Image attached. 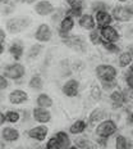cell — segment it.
<instances>
[{
    "instance_id": "obj_1",
    "label": "cell",
    "mask_w": 133,
    "mask_h": 149,
    "mask_svg": "<svg viewBox=\"0 0 133 149\" xmlns=\"http://www.w3.org/2000/svg\"><path fill=\"white\" fill-rule=\"evenodd\" d=\"M118 131V126H116L115 121L114 120H104L96 126L95 129V134L97 138H104V139H109L110 136H113L114 134H116Z\"/></svg>"
},
{
    "instance_id": "obj_2",
    "label": "cell",
    "mask_w": 133,
    "mask_h": 149,
    "mask_svg": "<svg viewBox=\"0 0 133 149\" xmlns=\"http://www.w3.org/2000/svg\"><path fill=\"white\" fill-rule=\"evenodd\" d=\"M95 73L100 81H114L118 76V70L111 64H99L95 68Z\"/></svg>"
},
{
    "instance_id": "obj_3",
    "label": "cell",
    "mask_w": 133,
    "mask_h": 149,
    "mask_svg": "<svg viewBox=\"0 0 133 149\" xmlns=\"http://www.w3.org/2000/svg\"><path fill=\"white\" fill-rule=\"evenodd\" d=\"M31 24V18L30 17H14L8 19L7 22V30L10 33H18L26 30Z\"/></svg>"
},
{
    "instance_id": "obj_4",
    "label": "cell",
    "mask_w": 133,
    "mask_h": 149,
    "mask_svg": "<svg viewBox=\"0 0 133 149\" xmlns=\"http://www.w3.org/2000/svg\"><path fill=\"white\" fill-rule=\"evenodd\" d=\"M111 14L116 22H129L133 18V5H116Z\"/></svg>"
},
{
    "instance_id": "obj_5",
    "label": "cell",
    "mask_w": 133,
    "mask_h": 149,
    "mask_svg": "<svg viewBox=\"0 0 133 149\" xmlns=\"http://www.w3.org/2000/svg\"><path fill=\"white\" fill-rule=\"evenodd\" d=\"M3 74L9 80L18 81L26 74V67L23 64L18 63V62H14L13 64H9V66L5 67V70L3 71Z\"/></svg>"
},
{
    "instance_id": "obj_6",
    "label": "cell",
    "mask_w": 133,
    "mask_h": 149,
    "mask_svg": "<svg viewBox=\"0 0 133 149\" xmlns=\"http://www.w3.org/2000/svg\"><path fill=\"white\" fill-rule=\"evenodd\" d=\"M63 42L65 44L68 48L73 49L76 52L83 53L86 52V41L82 36L79 35H69L65 39H63Z\"/></svg>"
},
{
    "instance_id": "obj_7",
    "label": "cell",
    "mask_w": 133,
    "mask_h": 149,
    "mask_svg": "<svg viewBox=\"0 0 133 149\" xmlns=\"http://www.w3.org/2000/svg\"><path fill=\"white\" fill-rule=\"evenodd\" d=\"M32 118L33 121L39 122L40 125H46L51 121V112L48 108L35 107L32 109Z\"/></svg>"
},
{
    "instance_id": "obj_8",
    "label": "cell",
    "mask_w": 133,
    "mask_h": 149,
    "mask_svg": "<svg viewBox=\"0 0 133 149\" xmlns=\"http://www.w3.org/2000/svg\"><path fill=\"white\" fill-rule=\"evenodd\" d=\"M49 134V129L48 126L45 125H39V126H33L27 131V135H28L30 139L36 141H44L46 139V136Z\"/></svg>"
},
{
    "instance_id": "obj_9",
    "label": "cell",
    "mask_w": 133,
    "mask_h": 149,
    "mask_svg": "<svg viewBox=\"0 0 133 149\" xmlns=\"http://www.w3.org/2000/svg\"><path fill=\"white\" fill-rule=\"evenodd\" d=\"M35 39L40 42H48L51 40L52 37V31L51 27L48 23H41L35 31Z\"/></svg>"
},
{
    "instance_id": "obj_10",
    "label": "cell",
    "mask_w": 133,
    "mask_h": 149,
    "mask_svg": "<svg viewBox=\"0 0 133 149\" xmlns=\"http://www.w3.org/2000/svg\"><path fill=\"white\" fill-rule=\"evenodd\" d=\"M63 94L68 98H74L78 95L79 93V82L76 79H69L63 84V88H61Z\"/></svg>"
},
{
    "instance_id": "obj_11",
    "label": "cell",
    "mask_w": 133,
    "mask_h": 149,
    "mask_svg": "<svg viewBox=\"0 0 133 149\" xmlns=\"http://www.w3.org/2000/svg\"><path fill=\"white\" fill-rule=\"evenodd\" d=\"M100 35H101V39L105 40V41H109V42H118L119 39H120V33L118 32V30L115 27L110 26H105V27H101L100 30Z\"/></svg>"
},
{
    "instance_id": "obj_12",
    "label": "cell",
    "mask_w": 133,
    "mask_h": 149,
    "mask_svg": "<svg viewBox=\"0 0 133 149\" xmlns=\"http://www.w3.org/2000/svg\"><path fill=\"white\" fill-rule=\"evenodd\" d=\"M8 99H9V103L10 104L21 105V104H24L28 100V94L22 89H15L8 95Z\"/></svg>"
},
{
    "instance_id": "obj_13",
    "label": "cell",
    "mask_w": 133,
    "mask_h": 149,
    "mask_svg": "<svg viewBox=\"0 0 133 149\" xmlns=\"http://www.w3.org/2000/svg\"><path fill=\"white\" fill-rule=\"evenodd\" d=\"M74 29V18L70 15H67L63 18V21L59 24V36L61 39H65L69 36V32Z\"/></svg>"
},
{
    "instance_id": "obj_14",
    "label": "cell",
    "mask_w": 133,
    "mask_h": 149,
    "mask_svg": "<svg viewBox=\"0 0 133 149\" xmlns=\"http://www.w3.org/2000/svg\"><path fill=\"white\" fill-rule=\"evenodd\" d=\"M35 12L39 15L46 17V15H50L55 12V7L51 4L49 0H40L36 3L35 5Z\"/></svg>"
},
{
    "instance_id": "obj_15",
    "label": "cell",
    "mask_w": 133,
    "mask_h": 149,
    "mask_svg": "<svg viewBox=\"0 0 133 149\" xmlns=\"http://www.w3.org/2000/svg\"><path fill=\"white\" fill-rule=\"evenodd\" d=\"M109 99L111 104H113L114 109H119V108L123 107V104H125V95L123 90H119V89L113 90L109 95Z\"/></svg>"
},
{
    "instance_id": "obj_16",
    "label": "cell",
    "mask_w": 133,
    "mask_h": 149,
    "mask_svg": "<svg viewBox=\"0 0 133 149\" xmlns=\"http://www.w3.org/2000/svg\"><path fill=\"white\" fill-rule=\"evenodd\" d=\"M95 19H96L97 26L101 29V27H105V26H110L113 23L114 18H113V14L109 10H101L95 13Z\"/></svg>"
},
{
    "instance_id": "obj_17",
    "label": "cell",
    "mask_w": 133,
    "mask_h": 149,
    "mask_svg": "<svg viewBox=\"0 0 133 149\" xmlns=\"http://www.w3.org/2000/svg\"><path fill=\"white\" fill-rule=\"evenodd\" d=\"M78 24L82 27V29L87 30V31H92L96 27V19L92 14L90 13H83L81 18H78Z\"/></svg>"
},
{
    "instance_id": "obj_18",
    "label": "cell",
    "mask_w": 133,
    "mask_h": 149,
    "mask_svg": "<svg viewBox=\"0 0 133 149\" xmlns=\"http://www.w3.org/2000/svg\"><path fill=\"white\" fill-rule=\"evenodd\" d=\"M106 117V112H105L103 108H95L94 111L90 113L88 116V126H92V125H99V123L101 122V121L106 120L105 118Z\"/></svg>"
},
{
    "instance_id": "obj_19",
    "label": "cell",
    "mask_w": 133,
    "mask_h": 149,
    "mask_svg": "<svg viewBox=\"0 0 133 149\" xmlns=\"http://www.w3.org/2000/svg\"><path fill=\"white\" fill-rule=\"evenodd\" d=\"M19 131H18L15 127H4L1 130V139L5 141H9V143H14L19 139Z\"/></svg>"
},
{
    "instance_id": "obj_20",
    "label": "cell",
    "mask_w": 133,
    "mask_h": 149,
    "mask_svg": "<svg viewBox=\"0 0 133 149\" xmlns=\"http://www.w3.org/2000/svg\"><path fill=\"white\" fill-rule=\"evenodd\" d=\"M87 126H88V123L86 122V121L77 120V121H74L72 125L69 126V134H72V135H81V134H83V132L86 131Z\"/></svg>"
},
{
    "instance_id": "obj_21",
    "label": "cell",
    "mask_w": 133,
    "mask_h": 149,
    "mask_svg": "<svg viewBox=\"0 0 133 149\" xmlns=\"http://www.w3.org/2000/svg\"><path fill=\"white\" fill-rule=\"evenodd\" d=\"M9 53H10V55L14 58L15 61H19L21 58L23 57L24 46L22 45L21 41H14L13 44L9 46Z\"/></svg>"
},
{
    "instance_id": "obj_22",
    "label": "cell",
    "mask_w": 133,
    "mask_h": 149,
    "mask_svg": "<svg viewBox=\"0 0 133 149\" xmlns=\"http://www.w3.org/2000/svg\"><path fill=\"white\" fill-rule=\"evenodd\" d=\"M133 63V57H132V54L129 53L128 50H125V52H122L119 54V58H118V64H119V67L120 68H127Z\"/></svg>"
},
{
    "instance_id": "obj_23",
    "label": "cell",
    "mask_w": 133,
    "mask_h": 149,
    "mask_svg": "<svg viewBox=\"0 0 133 149\" xmlns=\"http://www.w3.org/2000/svg\"><path fill=\"white\" fill-rule=\"evenodd\" d=\"M54 136L57 138V140L59 141L60 147L63 149H68L69 147H72V140H70L69 135H68L65 131H58Z\"/></svg>"
},
{
    "instance_id": "obj_24",
    "label": "cell",
    "mask_w": 133,
    "mask_h": 149,
    "mask_svg": "<svg viewBox=\"0 0 133 149\" xmlns=\"http://www.w3.org/2000/svg\"><path fill=\"white\" fill-rule=\"evenodd\" d=\"M36 104L37 107H41V108H51L52 104H54V102H52V99L49 97L48 94H45V93H41V94L39 95V97L36 98Z\"/></svg>"
},
{
    "instance_id": "obj_25",
    "label": "cell",
    "mask_w": 133,
    "mask_h": 149,
    "mask_svg": "<svg viewBox=\"0 0 133 149\" xmlns=\"http://www.w3.org/2000/svg\"><path fill=\"white\" fill-rule=\"evenodd\" d=\"M28 86L32 90H41L44 88V80H42V77L40 74H35V76H32L30 79Z\"/></svg>"
},
{
    "instance_id": "obj_26",
    "label": "cell",
    "mask_w": 133,
    "mask_h": 149,
    "mask_svg": "<svg viewBox=\"0 0 133 149\" xmlns=\"http://www.w3.org/2000/svg\"><path fill=\"white\" fill-rule=\"evenodd\" d=\"M42 49H44V46H42L41 44H33L28 49V52H27V59H28V61L36 59V58L39 57L40 54H41Z\"/></svg>"
},
{
    "instance_id": "obj_27",
    "label": "cell",
    "mask_w": 133,
    "mask_h": 149,
    "mask_svg": "<svg viewBox=\"0 0 133 149\" xmlns=\"http://www.w3.org/2000/svg\"><path fill=\"white\" fill-rule=\"evenodd\" d=\"M76 145L79 149H97L95 143H92L91 140H88L86 138H78L76 140Z\"/></svg>"
},
{
    "instance_id": "obj_28",
    "label": "cell",
    "mask_w": 133,
    "mask_h": 149,
    "mask_svg": "<svg viewBox=\"0 0 133 149\" xmlns=\"http://www.w3.org/2000/svg\"><path fill=\"white\" fill-rule=\"evenodd\" d=\"M115 149H131V143L124 135H118L115 138Z\"/></svg>"
},
{
    "instance_id": "obj_29",
    "label": "cell",
    "mask_w": 133,
    "mask_h": 149,
    "mask_svg": "<svg viewBox=\"0 0 133 149\" xmlns=\"http://www.w3.org/2000/svg\"><path fill=\"white\" fill-rule=\"evenodd\" d=\"M90 95H91V98L94 99L95 102H100L101 98H103V88L99 85H92L91 89H90Z\"/></svg>"
},
{
    "instance_id": "obj_30",
    "label": "cell",
    "mask_w": 133,
    "mask_h": 149,
    "mask_svg": "<svg viewBox=\"0 0 133 149\" xmlns=\"http://www.w3.org/2000/svg\"><path fill=\"white\" fill-rule=\"evenodd\" d=\"M109 4L108 3L103 1V0H96L91 4V10L94 13H97V12H101V10H109Z\"/></svg>"
},
{
    "instance_id": "obj_31",
    "label": "cell",
    "mask_w": 133,
    "mask_h": 149,
    "mask_svg": "<svg viewBox=\"0 0 133 149\" xmlns=\"http://www.w3.org/2000/svg\"><path fill=\"white\" fill-rule=\"evenodd\" d=\"M101 45L106 52L111 53V54H116V53H120V48L115 42H109V41H105V40L101 39Z\"/></svg>"
},
{
    "instance_id": "obj_32",
    "label": "cell",
    "mask_w": 133,
    "mask_h": 149,
    "mask_svg": "<svg viewBox=\"0 0 133 149\" xmlns=\"http://www.w3.org/2000/svg\"><path fill=\"white\" fill-rule=\"evenodd\" d=\"M5 117H7V122L9 123H17L21 120V113L18 111H7L5 112Z\"/></svg>"
},
{
    "instance_id": "obj_33",
    "label": "cell",
    "mask_w": 133,
    "mask_h": 149,
    "mask_svg": "<svg viewBox=\"0 0 133 149\" xmlns=\"http://www.w3.org/2000/svg\"><path fill=\"white\" fill-rule=\"evenodd\" d=\"M67 4L69 9H76V10H83L86 8L83 0H67Z\"/></svg>"
},
{
    "instance_id": "obj_34",
    "label": "cell",
    "mask_w": 133,
    "mask_h": 149,
    "mask_svg": "<svg viewBox=\"0 0 133 149\" xmlns=\"http://www.w3.org/2000/svg\"><path fill=\"white\" fill-rule=\"evenodd\" d=\"M88 39L90 41L92 42L94 45H97V44H101V35H100V31H97L96 29L92 30L88 35Z\"/></svg>"
},
{
    "instance_id": "obj_35",
    "label": "cell",
    "mask_w": 133,
    "mask_h": 149,
    "mask_svg": "<svg viewBox=\"0 0 133 149\" xmlns=\"http://www.w3.org/2000/svg\"><path fill=\"white\" fill-rule=\"evenodd\" d=\"M60 68H61V74L63 76H69L72 73V64H69V61L64 59L60 62Z\"/></svg>"
},
{
    "instance_id": "obj_36",
    "label": "cell",
    "mask_w": 133,
    "mask_h": 149,
    "mask_svg": "<svg viewBox=\"0 0 133 149\" xmlns=\"http://www.w3.org/2000/svg\"><path fill=\"white\" fill-rule=\"evenodd\" d=\"M101 88L105 91H109L111 93L113 90L116 89V81L114 80V81H101Z\"/></svg>"
},
{
    "instance_id": "obj_37",
    "label": "cell",
    "mask_w": 133,
    "mask_h": 149,
    "mask_svg": "<svg viewBox=\"0 0 133 149\" xmlns=\"http://www.w3.org/2000/svg\"><path fill=\"white\" fill-rule=\"evenodd\" d=\"M45 149H63V148L60 147V144H59V141L57 140V138L52 136V138H50L48 140V143H46Z\"/></svg>"
},
{
    "instance_id": "obj_38",
    "label": "cell",
    "mask_w": 133,
    "mask_h": 149,
    "mask_svg": "<svg viewBox=\"0 0 133 149\" xmlns=\"http://www.w3.org/2000/svg\"><path fill=\"white\" fill-rule=\"evenodd\" d=\"M65 17V10H63V9H58L57 12H54L52 13V17H51V19H52V22H60L63 21V18Z\"/></svg>"
},
{
    "instance_id": "obj_39",
    "label": "cell",
    "mask_w": 133,
    "mask_h": 149,
    "mask_svg": "<svg viewBox=\"0 0 133 149\" xmlns=\"http://www.w3.org/2000/svg\"><path fill=\"white\" fill-rule=\"evenodd\" d=\"M125 84H127V88L133 90V73L129 72V71L125 73Z\"/></svg>"
},
{
    "instance_id": "obj_40",
    "label": "cell",
    "mask_w": 133,
    "mask_h": 149,
    "mask_svg": "<svg viewBox=\"0 0 133 149\" xmlns=\"http://www.w3.org/2000/svg\"><path fill=\"white\" fill-rule=\"evenodd\" d=\"M83 68H85V63H83L82 61H76L72 64V70L73 71H77V72H79V71L83 70Z\"/></svg>"
},
{
    "instance_id": "obj_41",
    "label": "cell",
    "mask_w": 133,
    "mask_h": 149,
    "mask_svg": "<svg viewBox=\"0 0 133 149\" xmlns=\"http://www.w3.org/2000/svg\"><path fill=\"white\" fill-rule=\"evenodd\" d=\"M9 86V82H8V79L4 76V74H1L0 76V89L1 90H5Z\"/></svg>"
},
{
    "instance_id": "obj_42",
    "label": "cell",
    "mask_w": 133,
    "mask_h": 149,
    "mask_svg": "<svg viewBox=\"0 0 133 149\" xmlns=\"http://www.w3.org/2000/svg\"><path fill=\"white\" fill-rule=\"evenodd\" d=\"M97 144L101 145V148H105L108 145V139H104V138H97Z\"/></svg>"
},
{
    "instance_id": "obj_43",
    "label": "cell",
    "mask_w": 133,
    "mask_h": 149,
    "mask_svg": "<svg viewBox=\"0 0 133 149\" xmlns=\"http://www.w3.org/2000/svg\"><path fill=\"white\" fill-rule=\"evenodd\" d=\"M4 41H5V31L4 29H1L0 30V44H4Z\"/></svg>"
},
{
    "instance_id": "obj_44",
    "label": "cell",
    "mask_w": 133,
    "mask_h": 149,
    "mask_svg": "<svg viewBox=\"0 0 133 149\" xmlns=\"http://www.w3.org/2000/svg\"><path fill=\"white\" fill-rule=\"evenodd\" d=\"M5 121H7V117H5V113H0V123H1V125H4V122Z\"/></svg>"
},
{
    "instance_id": "obj_45",
    "label": "cell",
    "mask_w": 133,
    "mask_h": 149,
    "mask_svg": "<svg viewBox=\"0 0 133 149\" xmlns=\"http://www.w3.org/2000/svg\"><path fill=\"white\" fill-rule=\"evenodd\" d=\"M26 4H33V3H37L39 0H23Z\"/></svg>"
},
{
    "instance_id": "obj_46",
    "label": "cell",
    "mask_w": 133,
    "mask_h": 149,
    "mask_svg": "<svg viewBox=\"0 0 133 149\" xmlns=\"http://www.w3.org/2000/svg\"><path fill=\"white\" fill-rule=\"evenodd\" d=\"M127 50H128L129 53H131V54H132V57H133V44H131V45H129V46H128V49H127Z\"/></svg>"
},
{
    "instance_id": "obj_47",
    "label": "cell",
    "mask_w": 133,
    "mask_h": 149,
    "mask_svg": "<svg viewBox=\"0 0 133 149\" xmlns=\"http://www.w3.org/2000/svg\"><path fill=\"white\" fill-rule=\"evenodd\" d=\"M0 3H1L3 5H9V3H10V0H0Z\"/></svg>"
},
{
    "instance_id": "obj_48",
    "label": "cell",
    "mask_w": 133,
    "mask_h": 149,
    "mask_svg": "<svg viewBox=\"0 0 133 149\" xmlns=\"http://www.w3.org/2000/svg\"><path fill=\"white\" fill-rule=\"evenodd\" d=\"M129 122H131V123H133V112L131 113V116H129Z\"/></svg>"
},
{
    "instance_id": "obj_49",
    "label": "cell",
    "mask_w": 133,
    "mask_h": 149,
    "mask_svg": "<svg viewBox=\"0 0 133 149\" xmlns=\"http://www.w3.org/2000/svg\"><path fill=\"white\" fill-rule=\"evenodd\" d=\"M68 149H79L78 147H77V145H72V147H69Z\"/></svg>"
},
{
    "instance_id": "obj_50",
    "label": "cell",
    "mask_w": 133,
    "mask_h": 149,
    "mask_svg": "<svg viewBox=\"0 0 133 149\" xmlns=\"http://www.w3.org/2000/svg\"><path fill=\"white\" fill-rule=\"evenodd\" d=\"M129 72H132V73H133V63L131 64V66H129Z\"/></svg>"
},
{
    "instance_id": "obj_51",
    "label": "cell",
    "mask_w": 133,
    "mask_h": 149,
    "mask_svg": "<svg viewBox=\"0 0 133 149\" xmlns=\"http://www.w3.org/2000/svg\"><path fill=\"white\" fill-rule=\"evenodd\" d=\"M119 3H125V1H128V0H118Z\"/></svg>"
},
{
    "instance_id": "obj_52",
    "label": "cell",
    "mask_w": 133,
    "mask_h": 149,
    "mask_svg": "<svg viewBox=\"0 0 133 149\" xmlns=\"http://www.w3.org/2000/svg\"><path fill=\"white\" fill-rule=\"evenodd\" d=\"M15 1H18V0H15Z\"/></svg>"
}]
</instances>
